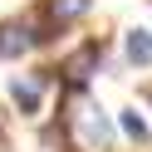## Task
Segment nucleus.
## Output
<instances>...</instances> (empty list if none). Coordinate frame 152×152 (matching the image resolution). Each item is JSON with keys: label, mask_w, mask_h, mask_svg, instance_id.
Masks as SVG:
<instances>
[{"label": "nucleus", "mask_w": 152, "mask_h": 152, "mask_svg": "<svg viewBox=\"0 0 152 152\" xmlns=\"http://www.w3.org/2000/svg\"><path fill=\"white\" fill-rule=\"evenodd\" d=\"M123 132H128V137H137V142L147 137V123H142L137 108H123Z\"/></svg>", "instance_id": "obj_7"}, {"label": "nucleus", "mask_w": 152, "mask_h": 152, "mask_svg": "<svg viewBox=\"0 0 152 152\" xmlns=\"http://www.w3.org/2000/svg\"><path fill=\"white\" fill-rule=\"evenodd\" d=\"M0 132H5V113H0Z\"/></svg>", "instance_id": "obj_8"}, {"label": "nucleus", "mask_w": 152, "mask_h": 152, "mask_svg": "<svg viewBox=\"0 0 152 152\" xmlns=\"http://www.w3.org/2000/svg\"><path fill=\"white\" fill-rule=\"evenodd\" d=\"M123 54H128L132 69H147L152 64V30H128L123 34Z\"/></svg>", "instance_id": "obj_4"}, {"label": "nucleus", "mask_w": 152, "mask_h": 152, "mask_svg": "<svg viewBox=\"0 0 152 152\" xmlns=\"http://www.w3.org/2000/svg\"><path fill=\"white\" fill-rule=\"evenodd\" d=\"M88 10H93V0H44L49 30H54V25H69V20H79V15H88Z\"/></svg>", "instance_id": "obj_6"}, {"label": "nucleus", "mask_w": 152, "mask_h": 152, "mask_svg": "<svg viewBox=\"0 0 152 152\" xmlns=\"http://www.w3.org/2000/svg\"><path fill=\"white\" fill-rule=\"evenodd\" d=\"M49 25H30V20H5L0 25V59H20V54H30L34 44L49 39Z\"/></svg>", "instance_id": "obj_1"}, {"label": "nucleus", "mask_w": 152, "mask_h": 152, "mask_svg": "<svg viewBox=\"0 0 152 152\" xmlns=\"http://www.w3.org/2000/svg\"><path fill=\"white\" fill-rule=\"evenodd\" d=\"M74 128H79L83 147H93V152H108V147H113V123L103 118V108H93V103L74 113Z\"/></svg>", "instance_id": "obj_2"}, {"label": "nucleus", "mask_w": 152, "mask_h": 152, "mask_svg": "<svg viewBox=\"0 0 152 152\" xmlns=\"http://www.w3.org/2000/svg\"><path fill=\"white\" fill-rule=\"evenodd\" d=\"M98 59H103V44H98V39H83L79 49H74L69 59H64V79H69L74 88H83V79H88V74L98 69Z\"/></svg>", "instance_id": "obj_3"}, {"label": "nucleus", "mask_w": 152, "mask_h": 152, "mask_svg": "<svg viewBox=\"0 0 152 152\" xmlns=\"http://www.w3.org/2000/svg\"><path fill=\"white\" fill-rule=\"evenodd\" d=\"M39 88H44V79H15L10 83V98H15V108H20L25 118L39 113Z\"/></svg>", "instance_id": "obj_5"}]
</instances>
